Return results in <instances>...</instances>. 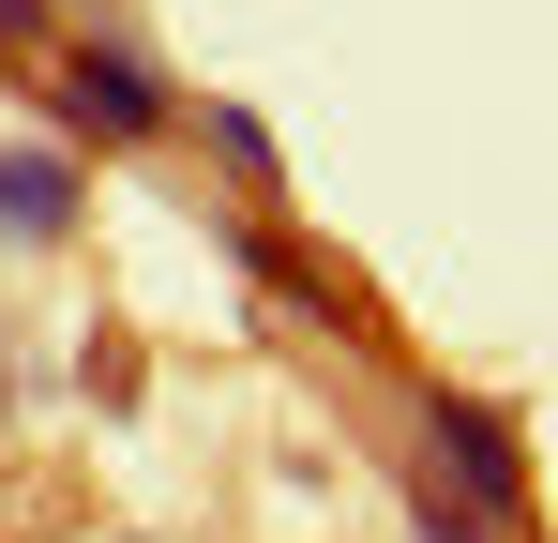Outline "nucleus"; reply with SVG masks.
Wrapping results in <instances>:
<instances>
[{
  "label": "nucleus",
  "instance_id": "obj_3",
  "mask_svg": "<svg viewBox=\"0 0 558 543\" xmlns=\"http://www.w3.org/2000/svg\"><path fill=\"white\" fill-rule=\"evenodd\" d=\"M76 212H92L76 152H46V136H31V152H0V242H15V257H61V242H76Z\"/></svg>",
  "mask_w": 558,
  "mask_h": 543
},
{
  "label": "nucleus",
  "instance_id": "obj_2",
  "mask_svg": "<svg viewBox=\"0 0 558 543\" xmlns=\"http://www.w3.org/2000/svg\"><path fill=\"white\" fill-rule=\"evenodd\" d=\"M61 121L136 152V136H167V90H151V61H136V46H76V61H61Z\"/></svg>",
  "mask_w": 558,
  "mask_h": 543
},
{
  "label": "nucleus",
  "instance_id": "obj_1",
  "mask_svg": "<svg viewBox=\"0 0 558 543\" xmlns=\"http://www.w3.org/2000/svg\"><path fill=\"white\" fill-rule=\"evenodd\" d=\"M423 438L453 452V483H468V514H483V529H513V514H529V452H513V423H498V408L438 393V408H423Z\"/></svg>",
  "mask_w": 558,
  "mask_h": 543
},
{
  "label": "nucleus",
  "instance_id": "obj_5",
  "mask_svg": "<svg viewBox=\"0 0 558 543\" xmlns=\"http://www.w3.org/2000/svg\"><path fill=\"white\" fill-rule=\"evenodd\" d=\"M0 393H15V333H0Z\"/></svg>",
  "mask_w": 558,
  "mask_h": 543
},
{
  "label": "nucleus",
  "instance_id": "obj_4",
  "mask_svg": "<svg viewBox=\"0 0 558 543\" xmlns=\"http://www.w3.org/2000/svg\"><path fill=\"white\" fill-rule=\"evenodd\" d=\"M46 46V0H0V61H31Z\"/></svg>",
  "mask_w": 558,
  "mask_h": 543
}]
</instances>
